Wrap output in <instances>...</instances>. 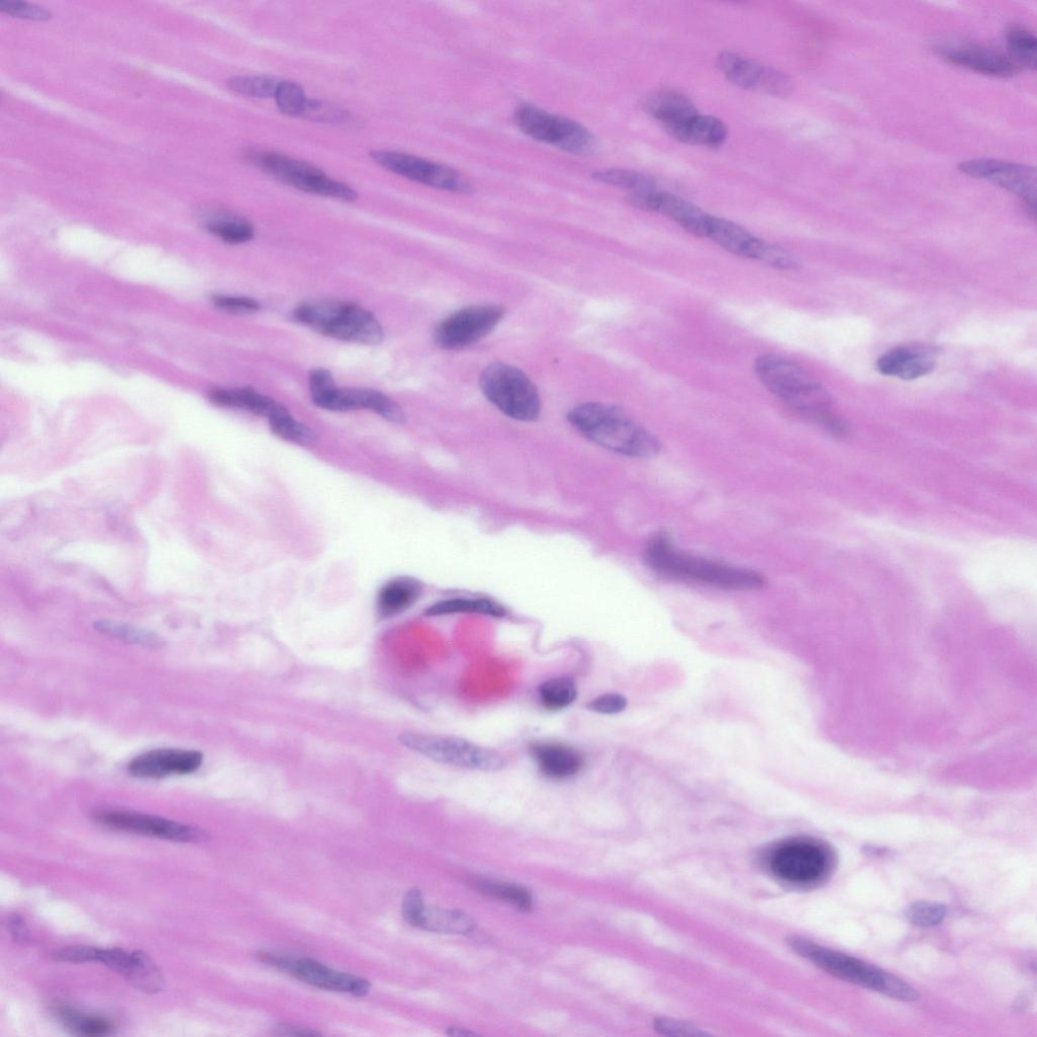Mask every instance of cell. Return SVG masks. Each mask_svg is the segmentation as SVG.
Here are the masks:
<instances>
[{"label":"cell","mask_w":1037,"mask_h":1037,"mask_svg":"<svg viewBox=\"0 0 1037 1037\" xmlns=\"http://www.w3.org/2000/svg\"><path fill=\"white\" fill-rule=\"evenodd\" d=\"M646 561L656 573L676 581L735 591L759 590L765 584L764 578L751 570L684 553L664 534L651 539Z\"/></svg>","instance_id":"1"},{"label":"cell","mask_w":1037,"mask_h":1037,"mask_svg":"<svg viewBox=\"0 0 1037 1037\" xmlns=\"http://www.w3.org/2000/svg\"><path fill=\"white\" fill-rule=\"evenodd\" d=\"M569 420L589 440L621 455L652 458L661 450L660 442L651 432L612 406L581 405L570 413Z\"/></svg>","instance_id":"2"},{"label":"cell","mask_w":1037,"mask_h":1037,"mask_svg":"<svg viewBox=\"0 0 1037 1037\" xmlns=\"http://www.w3.org/2000/svg\"><path fill=\"white\" fill-rule=\"evenodd\" d=\"M754 369L763 385L780 400L830 428H841L840 422L826 412L828 392L803 367L779 356L763 355L755 361Z\"/></svg>","instance_id":"3"},{"label":"cell","mask_w":1037,"mask_h":1037,"mask_svg":"<svg viewBox=\"0 0 1037 1037\" xmlns=\"http://www.w3.org/2000/svg\"><path fill=\"white\" fill-rule=\"evenodd\" d=\"M789 944L805 959L838 979L899 1001L915 1002L920 999V994L905 981L854 956L801 937L790 938Z\"/></svg>","instance_id":"4"},{"label":"cell","mask_w":1037,"mask_h":1037,"mask_svg":"<svg viewBox=\"0 0 1037 1037\" xmlns=\"http://www.w3.org/2000/svg\"><path fill=\"white\" fill-rule=\"evenodd\" d=\"M296 321L334 339L378 345L383 331L376 317L359 305L338 301L304 303L294 311Z\"/></svg>","instance_id":"5"},{"label":"cell","mask_w":1037,"mask_h":1037,"mask_svg":"<svg viewBox=\"0 0 1037 1037\" xmlns=\"http://www.w3.org/2000/svg\"><path fill=\"white\" fill-rule=\"evenodd\" d=\"M834 861V853L826 843L809 837L783 841L769 859L772 872L780 880L801 887L814 886L827 879Z\"/></svg>","instance_id":"6"},{"label":"cell","mask_w":1037,"mask_h":1037,"mask_svg":"<svg viewBox=\"0 0 1037 1037\" xmlns=\"http://www.w3.org/2000/svg\"><path fill=\"white\" fill-rule=\"evenodd\" d=\"M248 155L252 164L263 172L299 191L346 202H354L358 198V193L349 185L288 155L270 151H252Z\"/></svg>","instance_id":"7"},{"label":"cell","mask_w":1037,"mask_h":1037,"mask_svg":"<svg viewBox=\"0 0 1037 1037\" xmlns=\"http://www.w3.org/2000/svg\"><path fill=\"white\" fill-rule=\"evenodd\" d=\"M488 400L511 419L535 421L541 411L538 391L520 369L503 363L489 366L481 377Z\"/></svg>","instance_id":"8"},{"label":"cell","mask_w":1037,"mask_h":1037,"mask_svg":"<svg viewBox=\"0 0 1037 1037\" xmlns=\"http://www.w3.org/2000/svg\"><path fill=\"white\" fill-rule=\"evenodd\" d=\"M515 122L526 136L569 153L590 155L597 149V140L587 128L536 106H520Z\"/></svg>","instance_id":"9"},{"label":"cell","mask_w":1037,"mask_h":1037,"mask_svg":"<svg viewBox=\"0 0 1037 1037\" xmlns=\"http://www.w3.org/2000/svg\"><path fill=\"white\" fill-rule=\"evenodd\" d=\"M400 742L446 765L485 772H497L506 766L504 757L498 752L456 737L407 733L400 737Z\"/></svg>","instance_id":"10"},{"label":"cell","mask_w":1037,"mask_h":1037,"mask_svg":"<svg viewBox=\"0 0 1037 1037\" xmlns=\"http://www.w3.org/2000/svg\"><path fill=\"white\" fill-rule=\"evenodd\" d=\"M383 169L410 181L452 193H467L470 186L455 170L428 159L396 151L376 150L370 153Z\"/></svg>","instance_id":"11"},{"label":"cell","mask_w":1037,"mask_h":1037,"mask_svg":"<svg viewBox=\"0 0 1037 1037\" xmlns=\"http://www.w3.org/2000/svg\"><path fill=\"white\" fill-rule=\"evenodd\" d=\"M706 238L737 257L758 261L778 270H786L791 264L788 252L727 219L711 216Z\"/></svg>","instance_id":"12"},{"label":"cell","mask_w":1037,"mask_h":1037,"mask_svg":"<svg viewBox=\"0 0 1037 1037\" xmlns=\"http://www.w3.org/2000/svg\"><path fill=\"white\" fill-rule=\"evenodd\" d=\"M504 310L497 305H475L454 312L435 331L437 345L459 350L487 337L501 322Z\"/></svg>","instance_id":"13"},{"label":"cell","mask_w":1037,"mask_h":1037,"mask_svg":"<svg viewBox=\"0 0 1037 1037\" xmlns=\"http://www.w3.org/2000/svg\"><path fill=\"white\" fill-rule=\"evenodd\" d=\"M263 963L285 972L302 982L319 989L349 993L357 997L366 996L370 983L362 978L336 972L310 959L282 954L261 953Z\"/></svg>","instance_id":"14"},{"label":"cell","mask_w":1037,"mask_h":1037,"mask_svg":"<svg viewBox=\"0 0 1037 1037\" xmlns=\"http://www.w3.org/2000/svg\"><path fill=\"white\" fill-rule=\"evenodd\" d=\"M95 819L114 830L179 843H203L210 840V835L197 827L132 812L102 811L95 815Z\"/></svg>","instance_id":"15"},{"label":"cell","mask_w":1037,"mask_h":1037,"mask_svg":"<svg viewBox=\"0 0 1037 1037\" xmlns=\"http://www.w3.org/2000/svg\"><path fill=\"white\" fill-rule=\"evenodd\" d=\"M970 177L990 181L1018 196L1027 211L1035 216L1036 172L1033 168L1014 163L979 158L960 166Z\"/></svg>","instance_id":"16"},{"label":"cell","mask_w":1037,"mask_h":1037,"mask_svg":"<svg viewBox=\"0 0 1037 1037\" xmlns=\"http://www.w3.org/2000/svg\"><path fill=\"white\" fill-rule=\"evenodd\" d=\"M933 50L949 63L990 76L1009 77L1018 71L1008 55L980 44L940 41Z\"/></svg>","instance_id":"17"},{"label":"cell","mask_w":1037,"mask_h":1037,"mask_svg":"<svg viewBox=\"0 0 1037 1037\" xmlns=\"http://www.w3.org/2000/svg\"><path fill=\"white\" fill-rule=\"evenodd\" d=\"M203 760V754L194 750L156 749L135 757L128 764V771L138 778L162 779L195 773Z\"/></svg>","instance_id":"18"},{"label":"cell","mask_w":1037,"mask_h":1037,"mask_svg":"<svg viewBox=\"0 0 1037 1037\" xmlns=\"http://www.w3.org/2000/svg\"><path fill=\"white\" fill-rule=\"evenodd\" d=\"M324 410L341 413L369 410L394 424H404L407 420L400 406L385 394L372 389L338 387Z\"/></svg>","instance_id":"19"},{"label":"cell","mask_w":1037,"mask_h":1037,"mask_svg":"<svg viewBox=\"0 0 1037 1037\" xmlns=\"http://www.w3.org/2000/svg\"><path fill=\"white\" fill-rule=\"evenodd\" d=\"M933 350L926 347H901L884 354L877 370L887 376L914 380L929 374L935 367Z\"/></svg>","instance_id":"20"},{"label":"cell","mask_w":1037,"mask_h":1037,"mask_svg":"<svg viewBox=\"0 0 1037 1037\" xmlns=\"http://www.w3.org/2000/svg\"><path fill=\"white\" fill-rule=\"evenodd\" d=\"M644 109L659 121L672 137L687 121L698 114L688 98L674 91H660L652 94L646 99Z\"/></svg>","instance_id":"21"},{"label":"cell","mask_w":1037,"mask_h":1037,"mask_svg":"<svg viewBox=\"0 0 1037 1037\" xmlns=\"http://www.w3.org/2000/svg\"><path fill=\"white\" fill-rule=\"evenodd\" d=\"M531 753L541 772L552 779L563 780L574 777L583 767L582 756L576 750L563 744H535L531 747Z\"/></svg>","instance_id":"22"},{"label":"cell","mask_w":1037,"mask_h":1037,"mask_svg":"<svg viewBox=\"0 0 1037 1037\" xmlns=\"http://www.w3.org/2000/svg\"><path fill=\"white\" fill-rule=\"evenodd\" d=\"M210 397L212 402L218 406L249 411L268 421L287 411L272 398L252 387L217 389L212 391Z\"/></svg>","instance_id":"23"},{"label":"cell","mask_w":1037,"mask_h":1037,"mask_svg":"<svg viewBox=\"0 0 1037 1037\" xmlns=\"http://www.w3.org/2000/svg\"><path fill=\"white\" fill-rule=\"evenodd\" d=\"M654 213H659L697 237H706L711 215L689 201L669 193H658Z\"/></svg>","instance_id":"24"},{"label":"cell","mask_w":1037,"mask_h":1037,"mask_svg":"<svg viewBox=\"0 0 1037 1037\" xmlns=\"http://www.w3.org/2000/svg\"><path fill=\"white\" fill-rule=\"evenodd\" d=\"M728 135V127L722 120L697 114L684 124L674 138L684 143L719 148L727 141Z\"/></svg>","instance_id":"25"},{"label":"cell","mask_w":1037,"mask_h":1037,"mask_svg":"<svg viewBox=\"0 0 1037 1037\" xmlns=\"http://www.w3.org/2000/svg\"><path fill=\"white\" fill-rule=\"evenodd\" d=\"M422 593V585L413 578H397L387 583L379 592L378 612L383 617L401 613L411 607Z\"/></svg>","instance_id":"26"},{"label":"cell","mask_w":1037,"mask_h":1037,"mask_svg":"<svg viewBox=\"0 0 1037 1037\" xmlns=\"http://www.w3.org/2000/svg\"><path fill=\"white\" fill-rule=\"evenodd\" d=\"M717 67L729 81L745 90H759L766 66L737 53L723 52L717 57Z\"/></svg>","instance_id":"27"},{"label":"cell","mask_w":1037,"mask_h":1037,"mask_svg":"<svg viewBox=\"0 0 1037 1037\" xmlns=\"http://www.w3.org/2000/svg\"><path fill=\"white\" fill-rule=\"evenodd\" d=\"M53 1015L72 1033L82 1036H105L114 1029V1024L101 1016L86 1015L65 1005H54Z\"/></svg>","instance_id":"28"},{"label":"cell","mask_w":1037,"mask_h":1037,"mask_svg":"<svg viewBox=\"0 0 1037 1037\" xmlns=\"http://www.w3.org/2000/svg\"><path fill=\"white\" fill-rule=\"evenodd\" d=\"M417 927L435 933L465 934L472 931L474 924L460 911L425 908Z\"/></svg>","instance_id":"29"},{"label":"cell","mask_w":1037,"mask_h":1037,"mask_svg":"<svg viewBox=\"0 0 1037 1037\" xmlns=\"http://www.w3.org/2000/svg\"><path fill=\"white\" fill-rule=\"evenodd\" d=\"M132 953L133 965L126 977L127 981L136 989L150 995L162 991L165 985V978L161 970L157 968L150 957L143 951H134Z\"/></svg>","instance_id":"30"},{"label":"cell","mask_w":1037,"mask_h":1037,"mask_svg":"<svg viewBox=\"0 0 1037 1037\" xmlns=\"http://www.w3.org/2000/svg\"><path fill=\"white\" fill-rule=\"evenodd\" d=\"M456 613H476L502 617L505 609L489 599H451L437 603L427 609V616H442Z\"/></svg>","instance_id":"31"},{"label":"cell","mask_w":1037,"mask_h":1037,"mask_svg":"<svg viewBox=\"0 0 1037 1037\" xmlns=\"http://www.w3.org/2000/svg\"><path fill=\"white\" fill-rule=\"evenodd\" d=\"M207 227L228 244H244L255 235L254 226L248 220L232 215L217 216L209 221Z\"/></svg>","instance_id":"32"},{"label":"cell","mask_w":1037,"mask_h":1037,"mask_svg":"<svg viewBox=\"0 0 1037 1037\" xmlns=\"http://www.w3.org/2000/svg\"><path fill=\"white\" fill-rule=\"evenodd\" d=\"M1006 44L1008 56L1017 67L1035 69L1037 42L1034 34L1021 27H1012L1006 32Z\"/></svg>","instance_id":"33"},{"label":"cell","mask_w":1037,"mask_h":1037,"mask_svg":"<svg viewBox=\"0 0 1037 1037\" xmlns=\"http://www.w3.org/2000/svg\"><path fill=\"white\" fill-rule=\"evenodd\" d=\"M578 691L570 678H554L541 684L540 700L548 710H561L577 699Z\"/></svg>","instance_id":"34"},{"label":"cell","mask_w":1037,"mask_h":1037,"mask_svg":"<svg viewBox=\"0 0 1037 1037\" xmlns=\"http://www.w3.org/2000/svg\"><path fill=\"white\" fill-rule=\"evenodd\" d=\"M595 180L605 185L634 192L656 191V181L643 173L630 170L609 169L595 174Z\"/></svg>","instance_id":"35"},{"label":"cell","mask_w":1037,"mask_h":1037,"mask_svg":"<svg viewBox=\"0 0 1037 1037\" xmlns=\"http://www.w3.org/2000/svg\"><path fill=\"white\" fill-rule=\"evenodd\" d=\"M280 82L264 75L236 76L229 79L228 88L237 95L248 98H274Z\"/></svg>","instance_id":"36"},{"label":"cell","mask_w":1037,"mask_h":1037,"mask_svg":"<svg viewBox=\"0 0 1037 1037\" xmlns=\"http://www.w3.org/2000/svg\"><path fill=\"white\" fill-rule=\"evenodd\" d=\"M95 626L99 631L128 644L147 648H155L162 645V642L155 635L127 624L99 621Z\"/></svg>","instance_id":"37"},{"label":"cell","mask_w":1037,"mask_h":1037,"mask_svg":"<svg viewBox=\"0 0 1037 1037\" xmlns=\"http://www.w3.org/2000/svg\"><path fill=\"white\" fill-rule=\"evenodd\" d=\"M477 889L486 896L506 902L520 911L529 912L533 908L531 894L521 887L483 882L477 884Z\"/></svg>","instance_id":"38"},{"label":"cell","mask_w":1037,"mask_h":1037,"mask_svg":"<svg viewBox=\"0 0 1037 1037\" xmlns=\"http://www.w3.org/2000/svg\"><path fill=\"white\" fill-rule=\"evenodd\" d=\"M272 432L279 438L300 445L311 444L315 441L314 433L295 420L288 410L280 416L269 421Z\"/></svg>","instance_id":"39"},{"label":"cell","mask_w":1037,"mask_h":1037,"mask_svg":"<svg viewBox=\"0 0 1037 1037\" xmlns=\"http://www.w3.org/2000/svg\"><path fill=\"white\" fill-rule=\"evenodd\" d=\"M274 99L278 109L289 116L304 115L310 102L304 90L293 82H280Z\"/></svg>","instance_id":"40"},{"label":"cell","mask_w":1037,"mask_h":1037,"mask_svg":"<svg viewBox=\"0 0 1037 1037\" xmlns=\"http://www.w3.org/2000/svg\"><path fill=\"white\" fill-rule=\"evenodd\" d=\"M946 914L945 906L930 902H917L906 910V917L912 924L925 928L941 924Z\"/></svg>","instance_id":"41"},{"label":"cell","mask_w":1037,"mask_h":1037,"mask_svg":"<svg viewBox=\"0 0 1037 1037\" xmlns=\"http://www.w3.org/2000/svg\"><path fill=\"white\" fill-rule=\"evenodd\" d=\"M98 962L126 978L133 965V953H128L120 948L100 949Z\"/></svg>","instance_id":"42"},{"label":"cell","mask_w":1037,"mask_h":1037,"mask_svg":"<svg viewBox=\"0 0 1037 1037\" xmlns=\"http://www.w3.org/2000/svg\"><path fill=\"white\" fill-rule=\"evenodd\" d=\"M791 90L792 85L788 76L776 69L765 68L759 91L776 97H786Z\"/></svg>","instance_id":"43"},{"label":"cell","mask_w":1037,"mask_h":1037,"mask_svg":"<svg viewBox=\"0 0 1037 1037\" xmlns=\"http://www.w3.org/2000/svg\"><path fill=\"white\" fill-rule=\"evenodd\" d=\"M99 948L92 946H73L60 949L52 954L57 962L83 964L98 962Z\"/></svg>","instance_id":"44"},{"label":"cell","mask_w":1037,"mask_h":1037,"mask_svg":"<svg viewBox=\"0 0 1037 1037\" xmlns=\"http://www.w3.org/2000/svg\"><path fill=\"white\" fill-rule=\"evenodd\" d=\"M213 303L223 311L236 314L255 313L261 309L260 303L249 297L215 296Z\"/></svg>","instance_id":"45"},{"label":"cell","mask_w":1037,"mask_h":1037,"mask_svg":"<svg viewBox=\"0 0 1037 1037\" xmlns=\"http://www.w3.org/2000/svg\"><path fill=\"white\" fill-rule=\"evenodd\" d=\"M626 706V698L614 693L601 695L587 704L589 710L601 714H617L622 712Z\"/></svg>","instance_id":"46"},{"label":"cell","mask_w":1037,"mask_h":1037,"mask_svg":"<svg viewBox=\"0 0 1037 1037\" xmlns=\"http://www.w3.org/2000/svg\"><path fill=\"white\" fill-rule=\"evenodd\" d=\"M0 11L23 19L46 20L49 18V13L45 10L20 2H0Z\"/></svg>","instance_id":"47"},{"label":"cell","mask_w":1037,"mask_h":1037,"mask_svg":"<svg viewBox=\"0 0 1037 1037\" xmlns=\"http://www.w3.org/2000/svg\"><path fill=\"white\" fill-rule=\"evenodd\" d=\"M425 910L422 893L418 889L410 890L404 900L403 916L412 926L417 927L419 919Z\"/></svg>","instance_id":"48"},{"label":"cell","mask_w":1037,"mask_h":1037,"mask_svg":"<svg viewBox=\"0 0 1037 1037\" xmlns=\"http://www.w3.org/2000/svg\"><path fill=\"white\" fill-rule=\"evenodd\" d=\"M657 1028L671 1035H698L702 1032H698L693 1026L685 1024L681 1021L671 1019H661L657 1021Z\"/></svg>","instance_id":"49"},{"label":"cell","mask_w":1037,"mask_h":1037,"mask_svg":"<svg viewBox=\"0 0 1037 1037\" xmlns=\"http://www.w3.org/2000/svg\"><path fill=\"white\" fill-rule=\"evenodd\" d=\"M9 930L14 940L19 944H26L30 940V931L20 915H13L8 922Z\"/></svg>","instance_id":"50"},{"label":"cell","mask_w":1037,"mask_h":1037,"mask_svg":"<svg viewBox=\"0 0 1037 1037\" xmlns=\"http://www.w3.org/2000/svg\"><path fill=\"white\" fill-rule=\"evenodd\" d=\"M273 1032L276 1035H283V1036H301V1037L308 1036V1037H311V1036H319V1035H321V1033L316 1032V1031H314L312 1029H308V1028H304V1027H299V1026H294V1025H291V1024H278L274 1028Z\"/></svg>","instance_id":"51"},{"label":"cell","mask_w":1037,"mask_h":1037,"mask_svg":"<svg viewBox=\"0 0 1037 1037\" xmlns=\"http://www.w3.org/2000/svg\"><path fill=\"white\" fill-rule=\"evenodd\" d=\"M447 1034L450 1035V1036H458V1037H468V1036L475 1035L474 1033H472L470 1031H467L465 1029H459V1028H449L448 1031H447Z\"/></svg>","instance_id":"52"}]
</instances>
